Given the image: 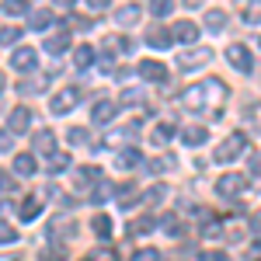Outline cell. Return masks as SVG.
<instances>
[{"label":"cell","instance_id":"4fadbf2b","mask_svg":"<svg viewBox=\"0 0 261 261\" xmlns=\"http://www.w3.org/2000/svg\"><path fill=\"white\" fill-rule=\"evenodd\" d=\"M11 66L14 70H35V49H14V56H11Z\"/></svg>","mask_w":261,"mask_h":261},{"label":"cell","instance_id":"8fae6325","mask_svg":"<svg viewBox=\"0 0 261 261\" xmlns=\"http://www.w3.org/2000/svg\"><path fill=\"white\" fill-rule=\"evenodd\" d=\"M91 185H101V167H81L77 171V192H87Z\"/></svg>","mask_w":261,"mask_h":261},{"label":"cell","instance_id":"52a82bcc","mask_svg":"<svg viewBox=\"0 0 261 261\" xmlns=\"http://www.w3.org/2000/svg\"><path fill=\"white\" fill-rule=\"evenodd\" d=\"M167 32H171L174 42H185V45H192V42L199 39V24H195V21H178V24L167 28Z\"/></svg>","mask_w":261,"mask_h":261},{"label":"cell","instance_id":"f1b7e54d","mask_svg":"<svg viewBox=\"0 0 261 261\" xmlns=\"http://www.w3.org/2000/svg\"><path fill=\"white\" fill-rule=\"evenodd\" d=\"M164 199H167V188H164V185H153V188L143 192V202H146V205H157V202H164Z\"/></svg>","mask_w":261,"mask_h":261},{"label":"cell","instance_id":"d4e9b609","mask_svg":"<svg viewBox=\"0 0 261 261\" xmlns=\"http://www.w3.org/2000/svg\"><path fill=\"white\" fill-rule=\"evenodd\" d=\"M140 161H143V157H140L136 146H129V150H122V153H119V167H122V171H133Z\"/></svg>","mask_w":261,"mask_h":261},{"label":"cell","instance_id":"b9f144b4","mask_svg":"<svg viewBox=\"0 0 261 261\" xmlns=\"http://www.w3.org/2000/svg\"><path fill=\"white\" fill-rule=\"evenodd\" d=\"M11 241H18V230H11L7 223H0V244H11Z\"/></svg>","mask_w":261,"mask_h":261},{"label":"cell","instance_id":"5b68a950","mask_svg":"<svg viewBox=\"0 0 261 261\" xmlns=\"http://www.w3.org/2000/svg\"><path fill=\"white\" fill-rule=\"evenodd\" d=\"M226 60L233 63L241 73H251V70H254V56H251L247 45H230V49H226Z\"/></svg>","mask_w":261,"mask_h":261},{"label":"cell","instance_id":"7c38bea8","mask_svg":"<svg viewBox=\"0 0 261 261\" xmlns=\"http://www.w3.org/2000/svg\"><path fill=\"white\" fill-rule=\"evenodd\" d=\"M181 140L188 143V146H202V143L209 140V129L205 125H185L181 129Z\"/></svg>","mask_w":261,"mask_h":261},{"label":"cell","instance_id":"ffe728a7","mask_svg":"<svg viewBox=\"0 0 261 261\" xmlns=\"http://www.w3.org/2000/svg\"><path fill=\"white\" fill-rule=\"evenodd\" d=\"M66 45H70V35H66V32H60V35H49V39H45V53L60 56V53H66Z\"/></svg>","mask_w":261,"mask_h":261},{"label":"cell","instance_id":"7a4b0ae2","mask_svg":"<svg viewBox=\"0 0 261 261\" xmlns=\"http://www.w3.org/2000/svg\"><path fill=\"white\" fill-rule=\"evenodd\" d=\"M244 133H233V136H226V140L216 146V164H230L233 157H241L244 153Z\"/></svg>","mask_w":261,"mask_h":261},{"label":"cell","instance_id":"f546056e","mask_svg":"<svg viewBox=\"0 0 261 261\" xmlns=\"http://www.w3.org/2000/svg\"><path fill=\"white\" fill-rule=\"evenodd\" d=\"M18 39H21L18 24H4V28H0V45H14Z\"/></svg>","mask_w":261,"mask_h":261},{"label":"cell","instance_id":"7402d4cb","mask_svg":"<svg viewBox=\"0 0 261 261\" xmlns=\"http://www.w3.org/2000/svg\"><path fill=\"white\" fill-rule=\"evenodd\" d=\"M112 226H115V223H112V216H105V213H98V216L91 220V230H94L98 237H112Z\"/></svg>","mask_w":261,"mask_h":261},{"label":"cell","instance_id":"74e56055","mask_svg":"<svg viewBox=\"0 0 261 261\" xmlns=\"http://www.w3.org/2000/svg\"><path fill=\"white\" fill-rule=\"evenodd\" d=\"M133 261H161V251H153V247H143L133 254Z\"/></svg>","mask_w":261,"mask_h":261},{"label":"cell","instance_id":"8992f818","mask_svg":"<svg viewBox=\"0 0 261 261\" xmlns=\"http://www.w3.org/2000/svg\"><path fill=\"white\" fill-rule=\"evenodd\" d=\"M209 60H213V49H205V45H202V49H195V53H185V56H181V60H178V70H185V73H188V70L205 66Z\"/></svg>","mask_w":261,"mask_h":261},{"label":"cell","instance_id":"e575fe53","mask_svg":"<svg viewBox=\"0 0 261 261\" xmlns=\"http://www.w3.org/2000/svg\"><path fill=\"white\" fill-rule=\"evenodd\" d=\"M66 136H70V143H73V146H84V143L91 140V136H87V129H81V125H73Z\"/></svg>","mask_w":261,"mask_h":261},{"label":"cell","instance_id":"9c48e42d","mask_svg":"<svg viewBox=\"0 0 261 261\" xmlns=\"http://www.w3.org/2000/svg\"><path fill=\"white\" fill-rule=\"evenodd\" d=\"M7 129H11V133H28V129H32V108H24V105L14 108L11 119H7Z\"/></svg>","mask_w":261,"mask_h":261},{"label":"cell","instance_id":"30bf717a","mask_svg":"<svg viewBox=\"0 0 261 261\" xmlns=\"http://www.w3.org/2000/svg\"><path fill=\"white\" fill-rule=\"evenodd\" d=\"M53 73H56V70H45V73H39V77H28V81L18 84V91L21 94H39V91H45V84L53 81Z\"/></svg>","mask_w":261,"mask_h":261},{"label":"cell","instance_id":"ab89813d","mask_svg":"<svg viewBox=\"0 0 261 261\" xmlns=\"http://www.w3.org/2000/svg\"><path fill=\"white\" fill-rule=\"evenodd\" d=\"M42 261H66V254H63V247H45Z\"/></svg>","mask_w":261,"mask_h":261},{"label":"cell","instance_id":"e0dca14e","mask_svg":"<svg viewBox=\"0 0 261 261\" xmlns=\"http://www.w3.org/2000/svg\"><path fill=\"white\" fill-rule=\"evenodd\" d=\"M35 150L56 153V136H53V129H39V133H35Z\"/></svg>","mask_w":261,"mask_h":261},{"label":"cell","instance_id":"d6986e66","mask_svg":"<svg viewBox=\"0 0 261 261\" xmlns=\"http://www.w3.org/2000/svg\"><path fill=\"white\" fill-rule=\"evenodd\" d=\"M14 174H21V178L35 174V157H32V153H18V157H14Z\"/></svg>","mask_w":261,"mask_h":261},{"label":"cell","instance_id":"5bb4252c","mask_svg":"<svg viewBox=\"0 0 261 261\" xmlns=\"http://www.w3.org/2000/svg\"><path fill=\"white\" fill-rule=\"evenodd\" d=\"M171 42H174V39H171V32H167V28H161V24L146 32V45H150V49H167Z\"/></svg>","mask_w":261,"mask_h":261},{"label":"cell","instance_id":"2e32d148","mask_svg":"<svg viewBox=\"0 0 261 261\" xmlns=\"http://www.w3.org/2000/svg\"><path fill=\"white\" fill-rule=\"evenodd\" d=\"M115 112H119V108H115V101H98V105H94V122L105 125V122L115 119Z\"/></svg>","mask_w":261,"mask_h":261},{"label":"cell","instance_id":"8d00e7d4","mask_svg":"<svg viewBox=\"0 0 261 261\" xmlns=\"http://www.w3.org/2000/svg\"><path fill=\"white\" fill-rule=\"evenodd\" d=\"M174 164H178L174 157H161V161H150L146 167H150V174H161L164 167H174Z\"/></svg>","mask_w":261,"mask_h":261},{"label":"cell","instance_id":"3957f363","mask_svg":"<svg viewBox=\"0 0 261 261\" xmlns=\"http://www.w3.org/2000/svg\"><path fill=\"white\" fill-rule=\"evenodd\" d=\"M81 101V87H63L60 94H53V101H49V112L53 115H66L73 105Z\"/></svg>","mask_w":261,"mask_h":261},{"label":"cell","instance_id":"cb8c5ba5","mask_svg":"<svg viewBox=\"0 0 261 261\" xmlns=\"http://www.w3.org/2000/svg\"><path fill=\"white\" fill-rule=\"evenodd\" d=\"M205 28H213V32L226 28V14H223L220 7H209V11H205Z\"/></svg>","mask_w":261,"mask_h":261},{"label":"cell","instance_id":"484cf974","mask_svg":"<svg viewBox=\"0 0 261 261\" xmlns=\"http://www.w3.org/2000/svg\"><path fill=\"white\" fill-rule=\"evenodd\" d=\"M115 21H119V24H136V21H140V7H136V4L119 7V11H115Z\"/></svg>","mask_w":261,"mask_h":261},{"label":"cell","instance_id":"4316f807","mask_svg":"<svg viewBox=\"0 0 261 261\" xmlns=\"http://www.w3.org/2000/svg\"><path fill=\"white\" fill-rule=\"evenodd\" d=\"M66 167H70V153H60V150L49 153V174H63Z\"/></svg>","mask_w":261,"mask_h":261},{"label":"cell","instance_id":"60d3db41","mask_svg":"<svg viewBox=\"0 0 261 261\" xmlns=\"http://www.w3.org/2000/svg\"><path fill=\"white\" fill-rule=\"evenodd\" d=\"M140 98H143L140 87H136V91H133V87H125V91H122V105H136Z\"/></svg>","mask_w":261,"mask_h":261},{"label":"cell","instance_id":"83f0119b","mask_svg":"<svg viewBox=\"0 0 261 261\" xmlns=\"http://www.w3.org/2000/svg\"><path fill=\"white\" fill-rule=\"evenodd\" d=\"M91 60H94V49H91V45H77V49H73V63H77L81 70H87Z\"/></svg>","mask_w":261,"mask_h":261},{"label":"cell","instance_id":"277c9868","mask_svg":"<svg viewBox=\"0 0 261 261\" xmlns=\"http://www.w3.org/2000/svg\"><path fill=\"white\" fill-rule=\"evenodd\" d=\"M244 185H247V174H241V171H230V174H223V178L216 181V192H220V199H233Z\"/></svg>","mask_w":261,"mask_h":261},{"label":"cell","instance_id":"6da1fadb","mask_svg":"<svg viewBox=\"0 0 261 261\" xmlns=\"http://www.w3.org/2000/svg\"><path fill=\"white\" fill-rule=\"evenodd\" d=\"M181 101H185L192 112H205L209 119H220V108H223V101H226V84L216 81V77H209V81H202V84H192V87L181 94Z\"/></svg>","mask_w":261,"mask_h":261},{"label":"cell","instance_id":"681fc988","mask_svg":"<svg viewBox=\"0 0 261 261\" xmlns=\"http://www.w3.org/2000/svg\"><path fill=\"white\" fill-rule=\"evenodd\" d=\"M4 261H21V258H4Z\"/></svg>","mask_w":261,"mask_h":261},{"label":"cell","instance_id":"603a6c76","mask_svg":"<svg viewBox=\"0 0 261 261\" xmlns=\"http://www.w3.org/2000/svg\"><path fill=\"white\" fill-rule=\"evenodd\" d=\"M53 21V7H39V11H32V18H28V24L35 28V32H42L45 24Z\"/></svg>","mask_w":261,"mask_h":261},{"label":"cell","instance_id":"ba28073f","mask_svg":"<svg viewBox=\"0 0 261 261\" xmlns=\"http://www.w3.org/2000/svg\"><path fill=\"white\" fill-rule=\"evenodd\" d=\"M136 70H140L143 81H153V84H164V81H167V70H164V63H157V60H143Z\"/></svg>","mask_w":261,"mask_h":261},{"label":"cell","instance_id":"ac0fdd59","mask_svg":"<svg viewBox=\"0 0 261 261\" xmlns=\"http://www.w3.org/2000/svg\"><path fill=\"white\" fill-rule=\"evenodd\" d=\"M18 213H21V220H24V223H28V220H35V216L42 213V199H39V195L24 199V202H21V209H18Z\"/></svg>","mask_w":261,"mask_h":261},{"label":"cell","instance_id":"4dcf8cb0","mask_svg":"<svg viewBox=\"0 0 261 261\" xmlns=\"http://www.w3.org/2000/svg\"><path fill=\"white\" fill-rule=\"evenodd\" d=\"M171 136H174V122H161V125L153 129V143H161V146L171 140Z\"/></svg>","mask_w":261,"mask_h":261},{"label":"cell","instance_id":"44dd1931","mask_svg":"<svg viewBox=\"0 0 261 261\" xmlns=\"http://www.w3.org/2000/svg\"><path fill=\"white\" fill-rule=\"evenodd\" d=\"M112 192L119 195V205H125V209H129V205L136 202V185H133V181H125V185H119V188H112Z\"/></svg>","mask_w":261,"mask_h":261},{"label":"cell","instance_id":"d590c367","mask_svg":"<svg viewBox=\"0 0 261 261\" xmlns=\"http://www.w3.org/2000/svg\"><path fill=\"white\" fill-rule=\"evenodd\" d=\"M24 11H28V4H21V0H7V4H4V14H11V18H18Z\"/></svg>","mask_w":261,"mask_h":261},{"label":"cell","instance_id":"9a60e30c","mask_svg":"<svg viewBox=\"0 0 261 261\" xmlns=\"http://www.w3.org/2000/svg\"><path fill=\"white\" fill-rule=\"evenodd\" d=\"M136 133H140V125H136V122H129L125 129H119V133H108V136H105V143H115V146H122L125 140H136Z\"/></svg>","mask_w":261,"mask_h":261},{"label":"cell","instance_id":"ee69618b","mask_svg":"<svg viewBox=\"0 0 261 261\" xmlns=\"http://www.w3.org/2000/svg\"><path fill=\"white\" fill-rule=\"evenodd\" d=\"M11 188H14V181H11L7 174H4V171H0V192H11Z\"/></svg>","mask_w":261,"mask_h":261},{"label":"cell","instance_id":"c3c4849f","mask_svg":"<svg viewBox=\"0 0 261 261\" xmlns=\"http://www.w3.org/2000/svg\"><path fill=\"white\" fill-rule=\"evenodd\" d=\"M4 84H7V77H4V73H0V91H4Z\"/></svg>","mask_w":261,"mask_h":261},{"label":"cell","instance_id":"d6a6232c","mask_svg":"<svg viewBox=\"0 0 261 261\" xmlns=\"http://www.w3.org/2000/svg\"><path fill=\"white\" fill-rule=\"evenodd\" d=\"M161 226H164V233H171V237H181V223H178V216L174 213H167L161 220Z\"/></svg>","mask_w":261,"mask_h":261},{"label":"cell","instance_id":"f35d334b","mask_svg":"<svg viewBox=\"0 0 261 261\" xmlns=\"http://www.w3.org/2000/svg\"><path fill=\"white\" fill-rule=\"evenodd\" d=\"M108 195H112V185H105V181H101L98 188L91 192V202H105V199H108Z\"/></svg>","mask_w":261,"mask_h":261},{"label":"cell","instance_id":"bcb514c9","mask_svg":"<svg viewBox=\"0 0 261 261\" xmlns=\"http://www.w3.org/2000/svg\"><path fill=\"white\" fill-rule=\"evenodd\" d=\"M87 7H91V14H101V11H105V0H91Z\"/></svg>","mask_w":261,"mask_h":261},{"label":"cell","instance_id":"f6af8a7d","mask_svg":"<svg viewBox=\"0 0 261 261\" xmlns=\"http://www.w3.org/2000/svg\"><path fill=\"white\" fill-rule=\"evenodd\" d=\"M202 261H226V258H223L220 251H205V254H202Z\"/></svg>","mask_w":261,"mask_h":261},{"label":"cell","instance_id":"1f68e13d","mask_svg":"<svg viewBox=\"0 0 261 261\" xmlns=\"http://www.w3.org/2000/svg\"><path fill=\"white\" fill-rule=\"evenodd\" d=\"M153 226H157V223H153V216H140V220L129 223V230H133V233H150Z\"/></svg>","mask_w":261,"mask_h":261},{"label":"cell","instance_id":"7bdbcfd3","mask_svg":"<svg viewBox=\"0 0 261 261\" xmlns=\"http://www.w3.org/2000/svg\"><path fill=\"white\" fill-rule=\"evenodd\" d=\"M87 261H115V254H112V251H105V247H98V251H91V254H87Z\"/></svg>","mask_w":261,"mask_h":261},{"label":"cell","instance_id":"7dc6e473","mask_svg":"<svg viewBox=\"0 0 261 261\" xmlns=\"http://www.w3.org/2000/svg\"><path fill=\"white\" fill-rule=\"evenodd\" d=\"M0 150H11V136H7L4 129H0Z\"/></svg>","mask_w":261,"mask_h":261},{"label":"cell","instance_id":"836d02e7","mask_svg":"<svg viewBox=\"0 0 261 261\" xmlns=\"http://www.w3.org/2000/svg\"><path fill=\"white\" fill-rule=\"evenodd\" d=\"M171 11H174V4H167V0H153V4H150V14H153V18H167Z\"/></svg>","mask_w":261,"mask_h":261}]
</instances>
